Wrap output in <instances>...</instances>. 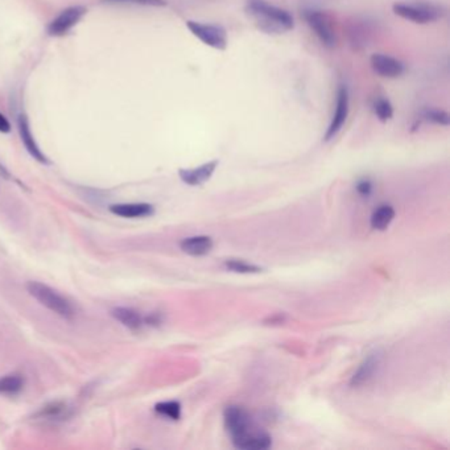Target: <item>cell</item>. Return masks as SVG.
<instances>
[{
  "mask_svg": "<svg viewBox=\"0 0 450 450\" xmlns=\"http://www.w3.org/2000/svg\"><path fill=\"white\" fill-rule=\"evenodd\" d=\"M24 380L20 375H5L0 378V394H16L23 388Z\"/></svg>",
  "mask_w": 450,
  "mask_h": 450,
  "instance_id": "e0dca14e",
  "label": "cell"
},
{
  "mask_svg": "<svg viewBox=\"0 0 450 450\" xmlns=\"http://www.w3.org/2000/svg\"><path fill=\"white\" fill-rule=\"evenodd\" d=\"M380 362H382V355L379 353H374V354L368 355L366 360L362 362L360 368L353 375V378L350 380V384L353 387H358V386L370 382L377 374Z\"/></svg>",
  "mask_w": 450,
  "mask_h": 450,
  "instance_id": "7c38bea8",
  "label": "cell"
},
{
  "mask_svg": "<svg viewBox=\"0 0 450 450\" xmlns=\"http://www.w3.org/2000/svg\"><path fill=\"white\" fill-rule=\"evenodd\" d=\"M216 166H218V162L214 160V162H206L195 169H180L179 175H180L181 180L184 181L185 184L192 185V186H199L213 176Z\"/></svg>",
  "mask_w": 450,
  "mask_h": 450,
  "instance_id": "8fae6325",
  "label": "cell"
},
{
  "mask_svg": "<svg viewBox=\"0 0 450 450\" xmlns=\"http://www.w3.org/2000/svg\"><path fill=\"white\" fill-rule=\"evenodd\" d=\"M18 132H20V138H21V142L23 145L25 147V149L29 152V155L36 159L37 162H42V164H48V159L47 156L41 152L40 147L37 145L36 140L32 135V131H31V127H29V122L27 119L25 115H20L18 116Z\"/></svg>",
  "mask_w": 450,
  "mask_h": 450,
  "instance_id": "30bf717a",
  "label": "cell"
},
{
  "mask_svg": "<svg viewBox=\"0 0 450 450\" xmlns=\"http://www.w3.org/2000/svg\"><path fill=\"white\" fill-rule=\"evenodd\" d=\"M86 12L88 10L84 5L68 7L64 11H61L60 15L48 24L47 32L51 36H65L73 27L77 25V23L85 16Z\"/></svg>",
  "mask_w": 450,
  "mask_h": 450,
  "instance_id": "52a82bcc",
  "label": "cell"
},
{
  "mask_svg": "<svg viewBox=\"0 0 450 450\" xmlns=\"http://www.w3.org/2000/svg\"><path fill=\"white\" fill-rule=\"evenodd\" d=\"M11 131V125L7 121V118L0 112V132L3 134H8Z\"/></svg>",
  "mask_w": 450,
  "mask_h": 450,
  "instance_id": "d4e9b609",
  "label": "cell"
},
{
  "mask_svg": "<svg viewBox=\"0 0 450 450\" xmlns=\"http://www.w3.org/2000/svg\"><path fill=\"white\" fill-rule=\"evenodd\" d=\"M394 12L397 16L414 21L416 24H428L442 18L441 7L431 3H397Z\"/></svg>",
  "mask_w": 450,
  "mask_h": 450,
  "instance_id": "3957f363",
  "label": "cell"
},
{
  "mask_svg": "<svg viewBox=\"0 0 450 450\" xmlns=\"http://www.w3.org/2000/svg\"><path fill=\"white\" fill-rule=\"evenodd\" d=\"M110 212L122 218H145L155 213V208L149 203H118L111 205Z\"/></svg>",
  "mask_w": 450,
  "mask_h": 450,
  "instance_id": "4fadbf2b",
  "label": "cell"
},
{
  "mask_svg": "<svg viewBox=\"0 0 450 450\" xmlns=\"http://www.w3.org/2000/svg\"><path fill=\"white\" fill-rule=\"evenodd\" d=\"M111 316L123 326H126L128 329H132V330H136L145 324L143 317L136 310H134L131 308H125V306L114 308L111 310Z\"/></svg>",
  "mask_w": 450,
  "mask_h": 450,
  "instance_id": "9a60e30c",
  "label": "cell"
},
{
  "mask_svg": "<svg viewBox=\"0 0 450 450\" xmlns=\"http://www.w3.org/2000/svg\"><path fill=\"white\" fill-rule=\"evenodd\" d=\"M65 411V405L61 403H53L48 407H45L42 411L38 412V416L41 417H57Z\"/></svg>",
  "mask_w": 450,
  "mask_h": 450,
  "instance_id": "603a6c76",
  "label": "cell"
},
{
  "mask_svg": "<svg viewBox=\"0 0 450 450\" xmlns=\"http://www.w3.org/2000/svg\"><path fill=\"white\" fill-rule=\"evenodd\" d=\"M180 247L188 255L202 256L212 251L213 240L210 236H192L184 239L180 243Z\"/></svg>",
  "mask_w": 450,
  "mask_h": 450,
  "instance_id": "5bb4252c",
  "label": "cell"
},
{
  "mask_svg": "<svg viewBox=\"0 0 450 450\" xmlns=\"http://www.w3.org/2000/svg\"><path fill=\"white\" fill-rule=\"evenodd\" d=\"M155 411L171 420H179L181 417V405L179 401H162L155 405Z\"/></svg>",
  "mask_w": 450,
  "mask_h": 450,
  "instance_id": "ac0fdd59",
  "label": "cell"
},
{
  "mask_svg": "<svg viewBox=\"0 0 450 450\" xmlns=\"http://www.w3.org/2000/svg\"><path fill=\"white\" fill-rule=\"evenodd\" d=\"M225 267L232 272H236V273H259L262 272V268L255 266V264H250L247 262L243 260H238V259H230L225 262Z\"/></svg>",
  "mask_w": 450,
  "mask_h": 450,
  "instance_id": "ffe728a7",
  "label": "cell"
},
{
  "mask_svg": "<svg viewBox=\"0 0 450 450\" xmlns=\"http://www.w3.org/2000/svg\"><path fill=\"white\" fill-rule=\"evenodd\" d=\"M246 12L256 27L266 34H284L293 28V18L288 11L272 5L266 0H247Z\"/></svg>",
  "mask_w": 450,
  "mask_h": 450,
  "instance_id": "6da1fadb",
  "label": "cell"
},
{
  "mask_svg": "<svg viewBox=\"0 0 450 450\" xmlns=\"http://www.w3.org/2000/svg\"><path fill=\"white\" fill-rule=\"evenodd\" d=\"M225 425L232 434L233 441L239 440L247 433L255 429L252 424L251 416L249 412L238 405H230L225 410Z\"/></svg>",
  "mask_w": 450,
  "mask_h": 450,
  "instance_id": "8992f818",
  "label": "cell"
},
{
  "mask_svg": "<svg viewBox=\"0 0 450 450\" xmlns=\"http://www.w3.org/2000/svg\"><path fill=\"white\" fill-rule=\"evenodd\" d=\"M27 289H28L29 295L34 299H36L41 305L48 308L49 310L57 313L58 316H61L64 318H72L74 316L72 304L64 296H61L57 290L51 288L49 286L38 283V282H29L27 284Z\"/></svg>",
  "mask_w": 450,
  "mask_h": 450,
  "instance_id": "7a4b0ae2",
  "label": "cell"
},
{
  "mask_svg": "<svg viewBox=\"0 0 450 450\" xmlns=\"http://www.w3.org/2000/svg\"><path fill=\"white\" fill-rule=\"evenodd\" d=\"M188 29L208 47H212L218 51H225L227 48V32L223 27L202 24L199 21H188Z\"/></svg>",
  "mask_w": 450,
  "mask_h": 450,
  "instance_id": "277c9868",
  "label": "cell"
},
{
  "mask_svg": "<svg viewBox=\"0 0 450 450\" xmlns=\"http://www.w3.org/2000/svg\"><path fill=\"white\" fill-rule=\"evenodd\" d=\"M108 4H136V5H149V7H164L165 0H102Z\"/></svg>",
  "mask_w": 450,
  "mask_h": 450,
  "instance_id": "7402d4cb",
  "label": "cell"
},
{
  "mask_svg": "<svg viewBox=\"0 0 450 450\" xmlns=\"http://www.w3.org/2000/svg\"><path fill=\"white\" fill-rule=\"evenodd\" d=\"M357 190H358L360 195L367 197L371 193V190H373V184L368 180L360 181L358 185H357Z\"/></svg>",
  "mask_w": 450,
  "mask_h": 450,
  "instance_id": "cb8c5ba5",
  "label": "cell"
},
{
  "mask_svg": "<svg viewBox=\"0 0 450 450\" xmlns=\"http://www.w3.org/2000/svg\"><path fill=\"white\" fill-rule=\"evenodd\" d=\"M424 118L429 122H433L436 125H441V126H449L450 118L449 114L445 111H440V110H429L424 114Z\"/></svg>",
  "mask_w": 450,
  "mask_h": 450,
  "instance_id": "44dd1931",
  "label": "cell"
},
{
  "mask_svg": "<svg viewBox=\"0 0 450 450\" xmlns=\"http://www.w3.org/2000/svg\"><path fill=\"white\" fill-rule=\"evenodd\" d=\"M370 62L373 71L380 77H386V78H397L405 71V66L401 61L387 54H373Z\"/></svg>",
  "mask_w": 450,
  "mask_h": 450,
  "instance_id": "9c48e42d",
  "label": "cell"
},
{
  "mask_svg": "<svg viewBox=\"0 0 450 450\" xmlns=\"http://www.w3.org/2000/svg\"><path fill=\"white\" fill-rule=\"evenodd\" d=\"M395 218V210L390 205H382L371 216V226L375 230H386Z\"/></svg>",
  "mask_w": 450,
  "mask_h": 450,
  "instance_id": "2e32d148",
  "label": "cell"
},
{
  "mask_svg": "<svg viewBox=\"0 0 450 450\" xmlns=\"http://www.w3.org/2000/svg\"><path fill=\"white\" fill-rule=\"evenodd\" d=\"M349 115V92L345 86H341L338 94H337V105H336V112L333 115L332 123L326 131L325 135V140L329 142L332 140L341 129H342L343 125L347 119Z\"/></svg>",
  "mask_w": 450,
  "mask_h": 450,
  "instance_id": "ba28073f",
  "label": "cell"
},
{
  "mask_svg": "<svg viewBox=\"0 0 450 450\" xmlns=\"http://www.w3.org/2000/svg\"><path fill=\"white\" fill-rule=\"evenodd\" d=\"M308 25L314 31L316 36L321 40V42L327 48H334L337 45V35L333 28L332 20L320 11L308 10L304 12Z\"/></svg>",
  "mask_w": 450,
  "mask_h": 450,
  "instance_id": "5b68a950",
  "label": "cell"
},
{
  "mask_svg": "<svg viewBox=\"0 0 450 450\" xmlns=\"http://www.w3.org/2000/svg\"><path fill=\"white\" fill-rule=\"evenodd\" d=\"M373 110L380 122H387L394 116V108L386 98H378L373 105Z\"/></svg>",
  "mask_w": 450,
  "mask_h": 450,
  "instance_id": "d6986e66",
  "label": "cell"
}]
</instances>
